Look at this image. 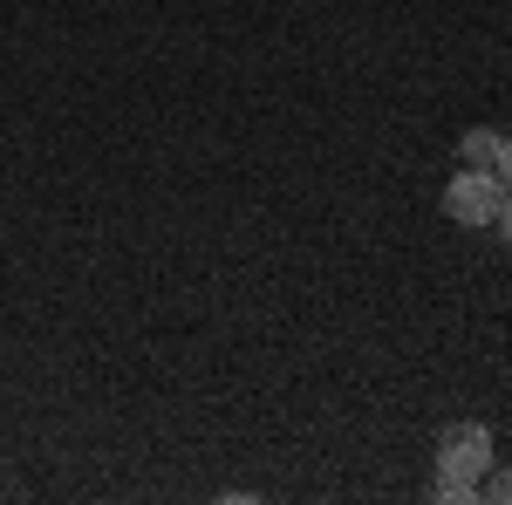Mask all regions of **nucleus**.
I'll return each mask as SVG.
<instances>
[{
    "mask_svg": "<svg viewBox=\"0 0 512 505\" xmlns=\"http://www.w3.org/2000/svg\"><path fill=\"white\" fill-rule=\"evenodd\" d=\"M492 226H499V239L512 246V192H506V205H499V219H492Z\"/></svg>",
    "mask_w": 512,
    "mask_h": 505,
    "instance_id": "obj_6",
    "label": "nucleus"
},
{
    "mask_svg": "<svg viewBox=\"0 0 512 505\" xmlns=\"http://www.w3.org/2000/svg\"><path fill=\"white\" fill-rule=\"evenodd\" d=\"M478 499H492V505H512V465H499V458H492V471L478 478Z\"/></svg>",
    "mask_w": 512,
    "mask_h": 505,
    "instance_id": "obj_4",
    "label": "nucleus"
},
{
    "mask_svg": "<svg viewBox=\"0 0 512 505\" xmlns=\"http://www.w3.org/2000/svg\"><path fill=\"white\" fill-rule=\"evenodd\" d=\"M431 499H444V505H472V499H478V485H472V478H444V471H437V478H431Z\"/></svg>",
    "mask_w": 512,
    "mask_h": 505,
    "instance_id": "obj_5",
    "label": "nucleus"
},
{
    "mask_svg": "<svg viewBox=\"0 0 512 505\" xmlns=\"http://www.w3.org/2000/svg\"><path fill=\"white\" fill-rule=\"evenodd\" d=\"M499 178L512 185V137H499Z\"/></svg>",
    "mask_w": 512,
    "mask_h": 505,
    "instance_id": "obj_7",
    "label": "nucleus"
},
{
    "mask_svg": "<svg viewBox=\"0 0 512 505\" xmlns=\"http://www.w3.org/2000/svg\"><path fill=\"white\" fill-rule=\"evenodd\" d=\"M506 178L499 171H478V164H465L451 185H444V219L451 226H492L499 219V205H506Z\"/></svg>",
    "mask_w": 512,
    "mask_h": 505,
    "instance_id": "obj_1",
    "label": "nucleus"
},
{
    "mask_svg": "<svg viewBox=\"0 0 512 505\" xmlns=\"http://www.w3.org/2000/svg\"><path fill=\"white\" fill-rule=\"evenodd\" d=\"M499 137H506V130H492V123L465 130V144H458V151H465V164H478V171H499Z\"/></svg>",
    "mask_w": 512,
    "mask_h": 505,
    "instance_id": "obj_3",
    "label": "nucleus"
},
{
    "mask_svg": "<svg viewBox=\"0 0 512 505\" xmlns=\"http://www.w3.org/2000/svg\"><path fill=\"white\" fill-rule=\"evenodd\" d=\"M437 471H444V478H485V471H492V430L485 424H472V417H465V424H444L437 430Z\"/></svg>",
    "mask_w": 512,
    "mask_h": 505,
    "instance_id": "obj_2",
    "label": "nucleus"
}]
</instances>
